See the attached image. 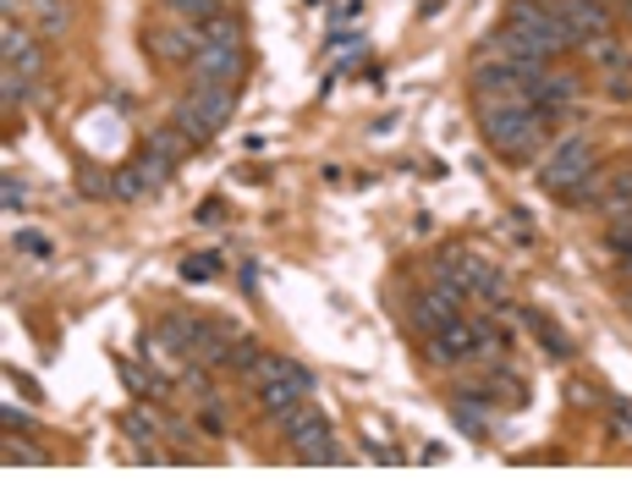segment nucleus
<instances>
[{
    "instance_id": "obj_23",
    "label": "nucleus",
    "mask_w": 632,
    "mask_h": 495,
    "mask_svg": "<svg viewBox=\"0 0 632 495\" xmlns=\"http://www.w3.org/2000/svg\"><path fill=\"white\" fill-rule=\"evenodd\" d=\"M33 6H39V33H66L72 11H66L61 0H33Z\"/></svg>"
},
{
    "instance_id": "obj_6",
    "label": "nucleus",
    "mask_w": 632,
    "mask_h": 495,
    "mask_svg": "<svg viewBox=\"0 0 632 495\" xmlns=\"http://www.w3.org/2000/svg\"><path fill=\"white\" fill-rule=\"evenodd\" d=\"M198 50H204V28L187 22V17H170V22L149 28V55L165 61V66H193Z\"/></svg>"
},
{
    "instance_id": "obj_4",
    "label": "nucleus",
    "mask_w": 632,
    "mask_h": 495,
    "mask_svg": "<svg viewBox=\"0 0 632 495\" xmlns=\"http://www.w3.org/2000/svg\"><path fill=\"white\" fill-rule=\"evenodd\" d=\"M281 435L292 441V457L309 463V468H319V463H346L341 446L330 441V419L319 408H309V402H298L292 413H281Z\"/></svg>"
},
{
    "instance_id": "obj_27",
    "label": "nucleus",
    "mask_w": 632,
    "mask_h": 495,
    "mask_svg": "<svg viewBox=\"0 0 632 495\" xmlns=\"http://www.w3.org/2000/svg\"><path fill=\"white\" fill-rule=\"evenodd\" d=\"M17 463H44V452H33V446H6V468H17Z\"/></svg>"
},
{
    "instance_id": "obj_14",
    "label": "nucleus",
    "mask_w": 632,
    "mask_h": 495,
    "mask_svg": "<svg viewBox=\"0 0 632 495\" xmlns=\"http://www.w3.org/2000/svg\"><path fill=\"white\" fill-rule=\"evenodd\" d=\"M468 287H474L484 303H506V270H495V265H484V259H468Z\"/></svg>"
},
{
    "instance_id": "obj_25",
    "label": "nucleus",
    "mask_w": 632,
    "mask_h": 495,
    "mask_svg": "<svg viewBox=\"0 0 632 495\" xmlns=\"http://www.w3.org/2000/svg\"><path fill=\"white\" fill-rule=\"evenodd\" d=\"M0 424H6L11 435H17V430H22V435H33V430H39V424H33V413H28V408H17V402H6V408H0Z\"/></svg>"
},
{
    "instance_id": "obj_24",
    "label": "nucleus",
    "mask_w": 632,
    "mask_h": 495,
    "mask_svg": "<svg viewBox=\"0 0 632 495\" xmlns=\"http://www.w3.org/2000/svg\"><path fill=\"white\" fill-rule=\"evenodd\" d=\"M215 265H220L215 254H187V259H182V281H209Z\"/></svg>"
},
{
    "instance_id": "obj_22",
    "label": "nucleus",
    "mask_w": 632,
    "mask_h": 495,
    "mask_svg": "<svg viewBox=\"0 0 632 495\" xmlns=\"http://www.w3.org/2000/svg\"><path fill=\"white\" fill-rule=\"evenodd\" d=\"M170 17H187V22H209L215 11H226V0H165Z\"/></svg>"
},
{
    "instance_id": "obj_30",
    "label": "nucleus",
    "mask_w": 632,
    "mask_h": 495,
    "mask_svg": "<svg viewBox=\"0 0 632 495\" xmlns=\"http://www.w3.org/2000/svg\"><path fill=\"white\" fill-rule=\"evenodd\" d=\"M622 303H628V314H632V276H628V287H622Z\"/></svg>"
},
{
    "instance_id": "obj_19",
    "label": "nucleus",
    "mask_w": 632,
    "mask_h": 495,
    "mask_svg": "<svg viewBox=\"0 0 632 495\" xmlns=\"http://www.w3.org/2000/svg\"><path fill=\"white\" fill-rule=\"evenodd\" d=\"M198 28H204V44H242V22L226 17V11H215V17L198 22Z\"/></svg>"
},
{
    "instance_id": "obj_11",
    "label": "nucleus",
    "mask_w": 632,
    "mask_h": 495,
    "mask_svg": "<svg viewBox=\"0 0 632 495\" xmlns=\"http://www.w3.org/2000/svg\"><path fill=\"white\" fill-rule=\"evenodd\" d=\"M457 309H463V303H452L446 292H435V287H429L424 298H413V309H407V326L418 330V336H435V330L457 314Z\"/></svg>"
},
{
    "instance_id": "obj_18",
    "label": "nucleus",
    "mask_w": 632,
    "mask_h": 495,
    "mask_svg": "<svg viewBox=\"0 0 632 495\" xmlns=\"http://www.w3.org/2000/svg\"><path fill=\"white\" fill-rule=\"evenodd\" d=\"M149 149H155V155H165V161L176 165L182 155H187V149H193V138H187V133H182V127L170 122V127H155V133H149Z\"/></svg>"
},
{
    "instance_id": "obj_32",
    "label": "nucleus",
    "mask_w": 632,
    "mask_h": 495,
    "mask_svg": "<svg viewBox=\"0 0 632 495\" xmlns=\"http://www.w3.org/2000/svg\"><path fill=\"white\" fill-rule=\"evenodd\" d=\"M28 6H33V0H28Z\"/></svg>"
},
{
    "instance_id": "obj_28",
    "label": "nucleus",
    "mask_w": 632,
    "mask_h": 495,
    "mask_svg": "<svg viewBox=\"0 0 632 495\" xmlns=\"http://www.w3.org/2000/svg\"><path fill=\"white\" fill-rule=\"evenodd\" d=\"M22 204H28V187L17 176H6V209H22Z\"/></svg>"
},
{
    "instance_id": "obj_12",
    "label": "nucleus",
    "mask_w": 632,
    "mask_h": 495,
    "mask_svg": "<svg viewBox=\"0 0 632 495\" xmlns=\"http://www.w3.org/2000/svg\"><path fill=\"white\" fill-rule=\"evenodd\" d=\"M605 78H622V72H632V44H622L617 33H605V39H589V44H578Z\"/></svg>"
},
{
    "instance_id": "obj_13",
    "label": "nucleus",
    "mask_w": 632,
    "mask_h": 495,
    "mask_svg": "<svg viewBox=\"0 0 632 495\" xmlns=\"http://www.w3.org/2000/svg\"><path fill=\"white\" fill-rule=\"evenodd\" d=\"M522 326L533 330V341H539V347H545V352H550L556 363H567V358L578 352V347H572V336H567V330L556 326L550 314H539V309H522Z\"/></svg>"
},
{
    "instance_id": "obj_29",
    "label": "nucleus",
    "mask_w": 632,
    "mask_h": 495,
    "mask_svg": "<svg viewBox=\"0 0 632 495\" xmlns=\"http://www.w3.org/2000/svg\"><path fill=\"white\" fill-rule=\"evenodd\" d=\"M17 248H22V254H39V259H44V254H50V243H39V237H28V231H22V237H17Z\"/></svg>"
},
{
    "instance_id": "obj_16",
    "label": "nucleus",
    "mask_w": 632,
    "mask_h": 495,
    "mask_svg": "<svg viewBox=\"0 0 632 495\" xmlns=\"http://www.w3.org/2000/svg\"><path fill=\"white\" fill-rule=\"evenodd\" d=\"M77 187H83V198H105V193H116V171H105V165H94V161H77Z\"/></svg>"
},
{
    "instance_id": "obj_1",
    "label": "nucleus",
    "mask_w": 632,
    "mask_h": 495,
    "mask_svg": "<svg viewBox=\"0 0 632 495\" xmlns=\"http://www.w3.org/2000/svg\"><path fill=\"white\" fill-rule=\"evenodd\" d=\"M545 111L533 105V100H484L478 105V133H484V144L500 155V161H522V155H533V144L545 138Z\"/></svg>"
},
{
    "instance_id": "obj_7",
    "label": "nucleus",
    "mask_w": 632,
    "mask_h": 495,
    "mask_svg": "<svg viewBox=\"0 0 632 495\" xmlns=\"http://www.w3.org/2000/svg\"><path fill=\"white\" fill-rule=\"evenodd\" d=\"M424 358H429L435 369H452V363L463 369V363H474V320L452 314L435 336H424Z\"/></svg>"
},
{
    "instance_id": "obj_10",
    "label": "nucleus",
    "mask_w": 632,
    "mask_h": 495,
    "mask_svg": "<svg viewBox=\"0 0 632 495\" xmlns=\"http://www.w3.org/2000/svg\"><path fill=\"white\" fill-rule=\"evenodd\" d=\"M578 89H583V83H578L572 72H550V66H545V72L528 83V100H533L545 116H556V111H567V105L578 100Z\"/></svg>"
},
{
    "instance_id": "obj_31",
    "label": "nucleus",
    "mask_w": 632,
    "mask_h": 495,
    "mask_svg": "<svg viewBox=\"0 0 632 495\" xmlns=\"http://www.w3.org/2000/svg\"><path fill=\"white\" fill-rule=\"evenodd\" d=\"M622 17H628V22H632V0H622Z\"/></svg>"
},
{
    "instance_id": "obj_2",
    "label": "nucleus",
    "mask_w": 632,
    "mask_h": 495,
    "mask_svg": "<svg viewBox=\"0 0 632 495\" xmlns=\"http://www.w3.org/2000/svg\"><path fill=\"white\" fill-rule=\"evenodd\" d=\"M231 116H237V83H198L176 105V127L193 138V149H204L215 133H226Z\"/></svg>"
},
{
    "instance_id": "obj_20",
    "label": "nucleus",
    "mask_w": 632,
    "mask_h": 495,
    "mask_svg": "<svg viewBox=\"0 0 632 495\" xmlns=\"http://www.w3.org/2000/svg\"><path fill=\"white\" fill-rule=\"evenodd\" d=\"M144 193H155V187H149L144 165H138V155H133V161L116 171V198H144Z\"/></svg>"
},
{
    "instance_id": "obj_9",
    "label": "nucleus",
    "mask_w": 632,
    "mask_h": 495,
    "mask_svg": "<svg viewBox=\"0 0 632 495\" xmlns=\"http://www.w3.org/2000/svg\"><path fill=\"white\" fill-rule=\"evenodd\" d=\"M556 11H561V22L572 28L578 44L611 33V6H605V0H556Z\"/></svg>"
},
{
    "instance_id": "obj_3",
    "label": "nucleus",
    "mask_w": 632,
    "mask_h": 495,
    "mask_svg": "<svg viewBox=\"0 0 632 495\" xmlns=\"http://www.w3.org/2000/svg\"><path fill=\"white\" fill-rule=\"evenodd\" d=\"M506 22H511L517 33H528V39L539 44V55H545V61H561L567 50H578V39H572V28L561 22L556 0H511Z\"/></svg>"
},
{
    "instance_id": "obj_21",
    "label": "nucleus",
    "mask_w": 632,
    "mask_h": 495,
    "mask_svg": "<svg viewBox=\"0 0 632 495\" xmlns=\"http://www.w3.org/2000/svg\"><path fill=\"white\" fill-rule=\"evenodd\" d=\"M259 358H265V347H259L253 336H237V347H231L226 369H237V374H253V369H259Z\"/></svg>"
},
{
    "instance_id": "obj_8",
    "label": "nucleus",
    "mask_w": 632,
    "mask_h": 495,
    "mask_svg": "<svg viewBox=\"0 0 632 495\" xmlns=\"http://www.w3.org/2000/svg\"><path fill=\"white\" fill-rule=\"evenodd\" d=\"M242 66H248L242 44H204L193 55V83H237Z\"/></svg>"
},
{
    "instance_id": "obj_17",
    "label": "nucleus",
    "mask_w": 632,
    "mask_h": 495,
    "mask_svg": "<svg viewBox=\"0 0 632 495\" xmlns=\"http://www.w3.org/2000/svg\"><path fill=\"white\" fill-rule=\"evenodd\" d=\"M122 430H127V435L138 441V457H149V463H155L159 452H155V446H149V441H155V435H159V424H155V419H149L144 408H133V413L122 419Z\"/></svg>"
},
{
    "instance_id": "obj_26",
    "label": "nucleus",
    "mask_w": 632,
    "mask_h": 495,
    "mask_svg": "<svg viewBox=\"0 0 632 495\" xmlns=\"http://www.w3.org/2000/svg\"><path fill=\"white\" fill-rule=\"evenodd\" d=\"M220 220H226V204H220V198L198 204V226H220Z\"/></svg>"
},
{
    "instance_id": "obj_5",
    "label": "nucleus",
    "mask_w": 632,
    "mask_h": 495,
    "mask_svg": "<svg viewBox=\"0 0 632 495\" xmlns=\"http://www.w3.org/2000/svg\"><path fill=\"white\" fill-rule=\"evenodd\" d=\"M600 165H594V144L589 138H561L556 149H550V161L539 165V187L545 193H556V198H567L583 176H594Z\"/></svg>"
},
{
    "instance_id": "obj_15",
    "label": "nucleus",
    "mask_w": 632,
    "mask_h": 495,
    "mask_svg": "<svg viewBox=\"0 0 632 495\" xmlns=\"http://www.w3.org/2000/svg\"><path fill=\"white\" fill-rule=\"evenodd\" d=\"M600 209H605V215H628L632 209V171L605 176V187H600Z\"/></svg>"
}]
</instances>
